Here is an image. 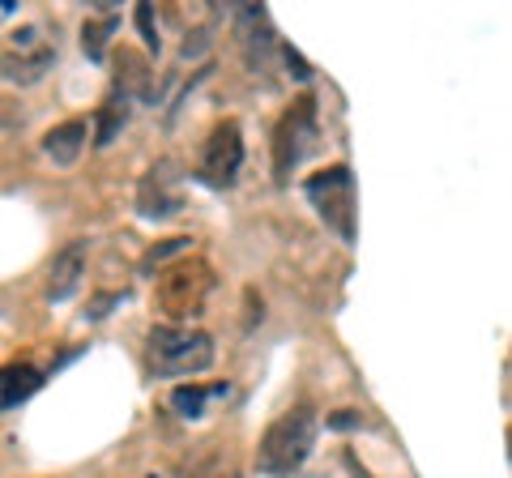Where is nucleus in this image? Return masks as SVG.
Listing matches in <instances>:
<instances>
[{
	"label": "nucleus",
	"instance_id": "nucleus-1",
	"mask_svg": "<svg viewBox=\"0 0 512 478\" xmlns=\"http://www.w3.org/2000/svg\"><path fill=\"white\" fill-rule=\"evenodd\" d=\"M146 359L154 376H192L214 363V338L192 325H158L146 338Z\"/></svg>",
	"mask_w": 512,
	"mask_h": 478
},
{
	"label": "nucleus",
	"instance_id": "nucleus-2",
	"mask_svg": "<svg viewBox=\"0 0 512 478\" xmlns=\"http://www.w3.org/2000/svg\"><path fill=\"white\" fill-rule=\"evenodd\" d=\"M316 444V419L308 410H286L265 427L261 444H256V470L261 474H291L303 466V457Z\"/></svg>",
	"mask_w": 512,
	"mask_h": 478
},
{
	"label": "nucleus",
	"instance_id": "nucleus-3",
	"mask_svg": "<svg viewBox=\"0 0 512 478\" xmlns=\"http://www.w3.org/2000/svg\"><path fill=\"white\" fill-rule=\"evenodd\" d=\"M210 291H214V269L205 261H197V257H184V261H175L158 274L154 304H158V312H167L175 325H184L188 316H197L205 308Z\"/></svg>",
	"mask_w": 512,
	"mask_h": 478
},
{
	"label": "nucleus",
	"instance_id": "nucleus-4",
	"mask_svg": "<svg viewBox=\"0 0 512 478\" xmlns=\"http://www.w3.org/2000/svg\"><path fill=\"white\" fill-rule=\"evenodd\" d=\"M52 60H56L52 30L43 22H26L0 47V77L18 82V86H35V82H43V73L52 69Z\"/></svg>",
	"mask_w": 512,
	"mask_h": 478
},
{
	"label": "nucleus",
	"instance_id": "nucleus-5",
	"mask_svg": "<svg viewBox=\"0 0 512 478\" xmlns=\"http://www.w3.org/2000/svg\"><path fill=\"white\" fill-rule=\"evenodd\" d=\"M239 163H244V133H239L235 120H222L210 133V141H205L197 175L214 188H231L235 175H239Z\"/></svg>",
	"mask_w": 512,
	"mask_h": 478
},
{
	"label": "nucleus",
	"instance_id": "nucleus-6",
	"mask_svg": "<svg viewBox=\"0 0 512 478\" xmlns=\"http://www.w3.org/2000/svg\"><path fill=\"white\" fill-rule=\"evenodd\" d=\"M312 137H316V103L299 99L282 116V124H278V141H274V167H278V175H286L299 163L303 150L312 146Z\"/></svg>",
	"mask_w": 512,
	"mask_h": 478
},
{
	"label": "nucleus",
	"instance_id": "nucleus-7",
	"mask_svg": "<svg viewBox=\"0 0 512 478\" xmlns=\"http://www.w3.org/2000/svg\"><path fill=\"white\" fill-rule=\"evenodd\" d=\"M86 278V239H73L64 244L56 257H52V269H47V299H69L77 286Z\"/></svg>",
	"mask_w": 512,
	"mask_h": 478
},
{
	"label": "nucleus",
	"instance_id": "nucleus-8",
	"mask_svg": "<svg viewBox=\"0 0 512 478\" xmlns=\"http://www.w3.org/2000/svg\"><path fill=\"white\" fill-rule=\"evenodd\" d=\"M86 137H90L86 120H64L43 137V154L52 158V163H60V167H73L77 158H82V150H86Z\"/></svg>",
	"mask_w": 512,
	"mask_h": 478
},
{
	"label": "nucleus",
	"instance_id": "nucleus-9",
	"mask_svg": "<svg viewBox=\"0 0 512 478\" xmlns=\"http://www.w3.org/2000/svg\"><path fill=\"white\" fill-rule=\"evenodd\" d=\"M39 380L43 376L35 363H5V368H0V410L26 402V397L39 389Z\"/></svg>",
	"mask_w": 512,
	"mask_h": 478
},
{
	"label": "nucleus",
	"instance_id": "nucleus-10",
	"mask_svg": "<svg viewBox=\"0 0 512 478\" xmlns=\"http://www.w3.org/2000/svg\"><path fill=\"white\" fill-rule=\"evenodd\" d=\"M197 478H239V470H235V461H231V457H227V461L218 457V461H210V466H205Z\"/></svg>",
	"mask_w": 512,
	"mask_h": 478
}]
</instances>
